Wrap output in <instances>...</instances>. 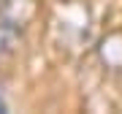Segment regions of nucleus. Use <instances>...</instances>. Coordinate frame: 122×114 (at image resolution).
I'll return each instance as SVG.
<instances>
[{
    "label": "nucleus",
    "instance_id": "f257e3e1",
    "mask_svg": "<svg viewBox=\"0 0 122 114\" xmlns=\"http://www.w3.org/2000/svg\"><path fill=\"white\" fill-rule=\"evenodd\" d=\"M92 54H95L98 68L103 71L111 79H119L122 76V27H111L106 30L92 46Z\"/></svg>",
    "mask_w": 122,
    "mask_h": 114
},
{
    "label": "nucleus",
    "instance_id": "f03ea898",
    "mask_svg": "<svg viewBox=\"0 0 122 114\" xmlns=\"http://www.w3.org/2000/svg\"><path fill=\"white\" fill-rule=\"evenodd\" d=\"M41 14H44L41 0H0V22L25 33L41 19Z\"/></svg>",
    "mask_w": 122,
    "mask_h": 114
},
{
    "label": "nucleus",
    "instance_id": "7ed1b4c3",
    "mask_svg": "<svg viewBox=\"0 0 122 114\" xmlns=\"http://www.w3.org/2000/svg\"><path fill=\"white\" fill-rule=\"evenodd\" d=\"M25 35H27L25 30L0 22V68L11 65L19 57V52H22V46H25Z\"/></svg>",
    "mask_w": 122,
    "mask_h": 114
},
{
    "label": "nucleus",
    "instance_id": "20e7f679",
    "mask_svg": "<svg viewBox=\"0 0 122 114\" xmlns=\"http://www.w3.org/2000/svg\"><path fill=\"white\" fill-rule=\"evenodd\" d=\"M0 111H8V103H5V98L0 95Z\"/></svg>",
    "mask_w": 122,
    "mask_h": 114
},
{
    "label": "nucleus",
    "instance_id": "39448f33",
    "mask_svg": "<svg viewBox=\"0 0 122 114\" xmlns=\"http://www.w3.org/2000/svg\"><path fill=\"white\" fill-rule=\"evenodd\" d=\"M60 3H87V0H60Z\"/></svg>",
    "mask_w": 122,
    "mask_h": 114
}]
</instances>
